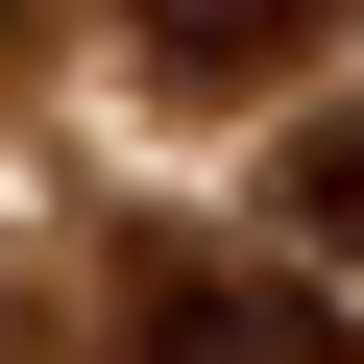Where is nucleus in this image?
Segmentation results:
<instances>
[{
    "mask_svg": "<svg viewBox=\"0 0 364 364\" xmlns=\"http://www.w3.org/2000/svg\"><path fill=\"white\" fill-rule=\"evenodd\" d=\"M316 340H340V291L291 243H219V219L122 243V364H316Z\"/></svg>",
    "mask_w": 364,
    "mask_h": 364,
    "instance_id": "nucleus-1",
    "label": "nucleus"
},
{
    "mask_svg": "<svg viewBox=\"0 0 364 364\" xmlns=\"http://www.w3.org/2000/svg\"><path fill=\"white\" fill-rule=\"evenodd\" d=\"M267 219H291V267H316V291H364V97H340V122H291Z\"/></svg>",
    "mask_w": 364,
    "mask_h": 364,
    "instance_id": "nucleus-2",
    "label": "nucleus"
}]
</instances>
